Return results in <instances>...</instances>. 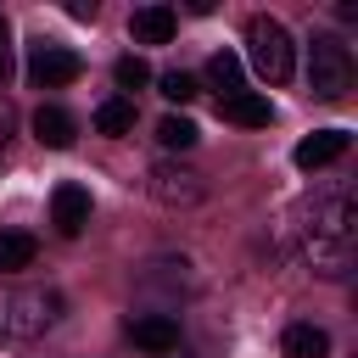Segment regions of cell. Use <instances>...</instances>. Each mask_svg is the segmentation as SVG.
<instances>
[{
	"instance_id": "cell-18",
	"label": "cell",
	"mask_w": 358,
	"mask_h": 358,
	"mask_svg": "<svg viewBox=\"0 0 358 358\" xmlns=\"http://www.w3.org/2000/svg\"><path fill=\"white\" fill-rule=\"evenodd\" d=\"M157 90H162V95H168L173 106L196 101V78H190V73H162V78H157Z\"/></svg>"
},
{
	"instance_id": "cell-19",
	"label": "cell",
	"mask_w": 358,
	"mask_h": 358,
	"mask_svg": "<svg viewBox=\"0 0 358 358\" xmlns=\"http://www.w3.org/2000/svg\"><path fill=\"white\" fill-rule=\"evenodd\" d=\"M11 129H17V106L0 95V145H6V134H11Z\"/></svg>"
},
{
	"instance_id": "cell-20",
	"label": "cell",
	"mask_w": 358,
	"mask_h": 358,
	"mask_svg": "<svg viewBox=\"0 0 358 358\" xmlns=\"http://www.w3.org/2000/svg\"><path fill=\"white\" fill-rule=\"evenodd\" d=\"M6 67H11V50H6V17H0V78H6Z\"/></svg>"
},
{
	"instance_id": "cell-6",
	"label": "cell",
	"mask_w": 358,
	"mask_h": 358,
	"mask_svg": "<svg viewBox=\"0 0 358 358\" xmlns=\"http://www.w3.org/2000/svg\"><path fill=\"white\" fill-rule=\"evenodd\" d=\"M50 218H56L62 235H78V229L90 224V190H84V185H56V196H50Z\"/></svg>"
},
{
	"instance_id": "cell-17",
	"label": "cell",
	"mask_w": 358,
	"mask_h": 358,
	"mask_svg": "<svg viewBox=\"0 0 358 358\" xmlns=\"http://www.w3.org/2000/svg\"><path fill=\"white\" fill-rule=\"evenodd\" d=\"M112 78H117V90H140V84H151V67H145L140 56H123V62L112 67Z\"/></svg>"
},
{
	"instance_id": "cell-2",
	"label": "cell",
	"mask_w": 358,
	"mask_h": 358,
	"mask_svg": "<svg viewBox=\"0 0 358 358\" xmlns=\"http://www.w3.org/2000/svg\"><path fill=\"white\" fill-rule=\"evenodd\" d=\"M246 56H252L263 84H285L291 78V34L274 17H252L246 22Z\"/></svg>"
},
{
	"instance_id": "cell-1",
	"label": "cell",
	"mask_w": 358,
	"mask_h": 358,
	"mask_svg": "<svg viewBox=\"0 0 358 358\" xmlns=\"http://www.w3.org/2000/svg\"><path fill=\"white\" fill-rule=\"evenodd\" d=\"M308 90L319 101H341L352 90V50L336 34H313V45H308Z\"/></svg>"
},
{
	"instance_id": "cell-7",
	"label": "cell",
	"mask_w": 358,
	"mask_h": 358,
	"mask_svg": "<svg viewBox=\"0 0 358 358\" xmlns=\"http://www.w3.org/2000/svg\"><path fill=\"white\" fill-rule=\"evenodd\" d=\"M173 28H179V11H173V6H140V11L129 17V34H134L140 45H168Z\"/></svg>"
},
{
	"instance_id": "cell-4",
	"label": "cell",
	"mask_w": 358,
	"mask_h": 358,
	"mask_svg": "<svg viewBox=\"0 0 358 358\" xmlns=\"http://www.w3.org/2000/svg\"><path fill=\"white\" fill-rule=\"evenodd\" d=\"M84 73V62L73 56V50H62V45H34V56H28V78L39 84V90H62V84H73Z\"/></svg>"
},
{
	"instance_id": "cell-11",
	"label": "cell",
	"mask_w": 358,
	"mask_h": 358,
	"mask_svg": "<svg viewBox=\"0 0 358 358\" xmlns=\"http://www.w3.org/2000/svg\"><path fill=\"white\" fill-rule=\"evenodd\" d=\"M129 336H134V347H145V352H173V347H179V324H173L168 313H145V319H134Z\"/></svg>"
},
{
	"instance_id": "cell-16",
	"label": "cell",
	"mask_w": 358,
	"mask_h": 358,
	"mask_svg": "<svg viewBox=\"0 0 358 358\" xmlns=\"http://www.w3.org/2000/svg\"><path fill=\"white\" fill-rule=\"evenodd\" d=\"M157 140H162L168 151H190V145H196V123H190V117H162V123H157Z\"/></svg>"
},
{
	"instance_id": "cell-13",
	"label": "cell",
	"mask_w": 358,
	"mask_h": 358,
	"mask_svg": "<svg viewBox=\"0 0 358 358\" xmlns=\"http://www.w3.org/2000/svg\"><path fill=\"white\" fill-rule=\"evenodd\" d=\"M34 257H39V241H34L28 229H0V268H6V274L28 268Z\"/></svg>"
},
{
	"instance_id": "cell-8",
	"label": "cell",
	"mask_w": 358,
	"mask_h": 358,
	"mask_svg": "<svg viewBox=\"0 0 358 358\" xmlns=\"http://www.w3.org/2000/svg\"><path fill=\"white\" fill-rule=\"evenodd\" d=\"M73 134H78V123H73V112H67V106H39V112H34V140H39V145L67 151V145H73Z\"/></svg>"
},
{
	"instance_id": "cell-14",
	"label": "cell",
	"mask_w": 358,
	"mask_h": 358,
	"mask_svg": "<svg viewBox=\"0 0 358 358\" xmlns=\"http://www.w3.org/2000/svg\"><path fill=\"white\" fill-rule=\"evenodd\" d=\"M95 129L101 134H129L134 129V101H123V95L117 101H101L95 106Z\"/></svg>"
},
{
	"instance_id": "cell-9",
	"label": "cell",
	"mask_w": 358,
	"mask_h": 358,
	"mask_svg": "<svg viewBox=\"0 0 358 358\" xmlns=\"http://www.w3.org/2000/svg\"><path fill=\"white\" fill-rule=\"evenodd\" d=\"M218 112H224L229 123H241V129H268V117H274V106H268L263 95H252V90L224 95V101H218Z\"/></svg>"
},
{
	"instance_id": "cell-3",
	"label": "cell",
	"mask_w": 358,
	"mask_h": 358,
	"mask_svg": "<svg viewBox=\"0 0 358 358\" xmlns=\"http://www.w3.org/2000/svg\"><path fill=\"white\" fill-rule=\"evenodd\" d=\"M56 313H62V296H56V291H17V296L0 308V324H6V336L28 341V336H45V330L56 324Z\"/></svg>"
},
{
	"instance_id": "cell-12",
	"label": "cell",
	"mask_w": 358,
	"mask_h": 358,
	"mask_svg": "<svg viewBox=\"0 0 358 358\" xmlns=\"http://www.w3.org/2000/svg\"><path fill=\"white\" fill-rule=\"evenodd\" d=\"M280 347H285V358H324L330 352V336L319 324H285Z\"/></svg>"
},
{
	"instance_id": "cell-15",
	"label": "cell",
	"mask_w": 358,
	"mask_h": 358,
	"mask_svg": "<svg viewBox=\"0 0 358 358\" xmlns=\"http://www.w3.org/2000/svg\"><path fill=\"white\" fill-rule=\"evenodd\" d=\"M207 78H213L224 95H235V90H241V56H235V50H218V56L207 62Z\"/></svg>"
},
{
	"instance_id": "cell-10",
	"label": "cell",
	"mask_w": 358,
	"mask_h": 358,
	"mask_svg": "<svg viewBox=\"0 0 358 358\" xmlns=\"http://www.w3.org/2000/svg\"><path fill=\"white\" fill-rule=\"evenodd\" d=\"M347 151V129H319V134H308L291 157H296V168H324V162H336Z\"/></svg>"
},
{
	"instance_id": "cell-5",
	"label": "cell",
	"mask_w": 358,
	"mask_h": 358,
	"mask_svg": "<svg viewBox=\"0 0 358 358\" xmlns=\"http://www.w3.org/2000/svg\"><path fill=\"white\" fill-rule=\"evenodd\" d=\"M151 196L168 207H196L201 201V179L185 168H151Z\"/></svg>"
}]
</instances>
